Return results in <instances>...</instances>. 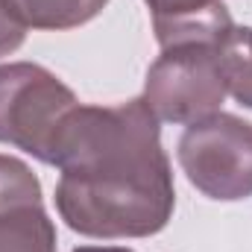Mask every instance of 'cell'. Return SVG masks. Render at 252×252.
Segmentation results:
<instances>
[{"instance_id": "cell-6", "label": "cell", "mask_w": 252, "mask_h": 252, "mask_svg": "<svg viewBox=\"0 0 252 252\" xmlns=\"http://www.w3.org/2000/svg\"><path fill=\"white\" fill-rule=\"evenodd\" d=\"M156 41L164 47H220L229 35L232 15L223 0H147Z\"/></svg>"}, {"instance_id": "cell-7", "label": "cell", "mask_w": 252, "mask_h": 252, "mask_svg": "<svg viewBox=\"0 0 252 252\" xmlns=\"http://www.w3.org/2000/svg\"><path fill=\"white\" fill-rule=\"evenodd\" d=\"M109 0H0V9L24 30H73L94 21Z\"/></svg>"}, {"instance_id": "cell-10", "label": "cell", "mask_w": 252, "mask_h": 252, "mask_svg": "<svg viewBox=\"0 0 252 252\" xmlns=\"http://www.w3.org/2000/svg\"><path fill=\"white\" fill-rule=\"evenodd\" d=\"M73 252H132V250H124V247H76Z\"/></svg>"}, {"instance_id": "cell-9", "label": "cell", "mask_w": 252, "mask_h": 252, "mask_svg": "<svg viewBox=\"0 0 252 252\" xmlns=\"http://www.w3.org/2000/svg\"><path fill=\"white\" fill-rule=\"evenodd\" d=\"M24 38H27V30H24L18 21H12V18L0 9V56L15 53V50L24 44Z\"/></svg>"}, {"instance_id": "cell-4", "label": "cell", "mask_w": 252, "mask_h": 252, "mask_svg": "<svg viewBox=\"0 0 252 252\" xmlns=\"http://www.w3.org/2000/svg\"><path fill=\"white\" fill-rule=\"evenodd\" d=\"M179 164L208 199L252 196V124L226 112L190 124L179 138Z\"/></svg>"}, {"instance_id": "cell-3", "label": "cell", "mask_w": 252, "mask_h": 252, "mask_svg": "<svg viewBox=\"0 0 252 252\" xmlns=\"http://www.w3.org/2000/svg\"><path fill=\"white\" fill-rule=\"evenodd\" d=\"M217 47H164L144 79V103L161 124L190 126L220 112L226 100Z\"/></svg>"}, {"instance_id": "cell-8", "label": "cell", "mask_w": 252, "mask_h": 252, "mask_svg": "<svg viewBox=\"0 0 252 252\" xmlns=\"http://www.w3.org/2000/svg\"><path fill=\"white\" fill-rule=\"evenodd\" d=\"M217 59L226 91L241 106L252 109V27H232L217 47Z\"/></svg>"}, {"instance_id": "cell-5", "label": "cell", "mask_w": 252, "mask_h": 252, "mask_svg": "<svg viewBox=\"0 0 252 252\" xmlns=\"http://www.w3.org/2000/svg\"><path fill=\"white\" fill-rule=\"evenodd\" d=\"M0 252H56V226L44 211L38 176L0 156Z\"/></svg>"}, {"instance_id": "cell-2", "label": "cell", "mask_w": 252, "mask_h": 252, "mask_svg": "<svg viewBox=\"0 0 252 252\" xmlns=\"http://www.w3.org/2000/svg\"><path fill=\"white\" fill-rule=\"evenodd\" d=\"M79 106L56 73L32 62L0 64V144L53 164L64 121Z\"/></svg>"}, {"instance_id": "cell-1", "label": "cell", "mask_w": 252, "mask_h": 252, "mask_svg": "<svg viewBox=\"0 0 252 252\" xmlns=\"http://www.w3.org/2000/svg\"><path fill=\"white\" fill-rule=\"evenodd\" d=\"M53 167L62 170L56 208L85 238L158 235L176 205L170 158L147 103L76 106L64 121Z\"/></svg>"}]
</instances>
